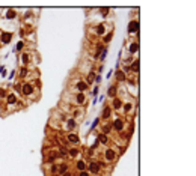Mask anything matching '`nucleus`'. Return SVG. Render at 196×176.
I'll return each instance as SVG.
<instances>
[{
    "label": "nucleus",
    "instance_id": "obj_1",
    "mask_svg": "<svg viewBox=\"0 0 196 176\" xmlns=\"http://www.w3.org/2000/svg\"><path fill=\"white\" fill-rule=\"evenodd\" d=\"M35 93V88H33V84H32V81H24L23 84H21V95H24V96H32Z\"/></svg>",
    "mask_w": 196,
    "mask_h": 176
},
{
    "label": "nucleus",
    "instance_id": "obj_2",
    "mask_svg": "<svg viewBox=\"0 0 196 176\" xmlns=\"http://www.w3.org/2000/svg\"><path fill=\"white\" fill-rule=\"evenodd\" d=\"M103 157H104L106 163H113L116 159V157H118V152L113 148H106V151L103 152Z\"/></svg>",
    "mask_w": 196,
    "mask_h": 176
},
{
    "label": "nucleus",
    "instance_id": "obj_3",
    "mask_svg": "<svg viewBox=\"0 0 196 176\" xmlns=\"http://www.w3.org/2000/svg\"><path fill=\"white\" fill-rule=\"evenodd\" d=\"M112 129L116 133H122L124 131V118H116L112 122Z\"/></svg>",
    "mask_w": 196,
    "mask_h": 176
},
{
    "label": "nucleus",
    "instance_id": "obj_4",
    "mask_svg": "<svg viewBox=\"0 0 196 176\" xmlns=\"http://www.w3.org/2000/svg\"><path fill=\"white\" fill-rule=\"evenodd\" d=\"M86 172L88 173H94V175H98L101 172V169H100V166H98L97 161H90L89 164H86Z\"/></svg>",
    "mask_w": 196,
    "mask_h": 176
},
{
    "label": "nucleus",
    "instance_id": "obj_5",
    "mask_svg": "<svg viewBox=\"0 0 196 176\" xmlns=\"http://www.w3.org/2000/svg\"><path fill=\"white\" fill-rule=\"evenodd\" d=\"M5 99H6V104H8V107L17 106V104H18V95L15 93V92H9V93H8V96H6Z\"/></svg>",
    "mask_w": 196,
    "mask_h": 176
},
{
    "label": "nucleus",
    "instance_id": "obj_6",
    "mask_svg": "<svg viewBox=\"0 0 196 176\" xmlns=\"http://www.w3.org/2000/svg\"><path fill=\"white\" fill-rule=\"evenodd\" d=\"M139 27H140L139 20H131V21H130V24H128V33H130V35L137 33V32H139Z\"/></svg>",
    "mask_w": 196,
    "mask_h": 176
},
{
    "label": "nucleus",
    "instance_id": "obj_7",
    "mask_svg": "<svg viewBox=\"0 0 196 176\" xmlns=\"http://www.w3.org/2000/svg\"><path fill=\"white\" fill-rule=\"evenodd\" d=\"M106 23H98L95 27H94V32H95V35L98 36H104L106 35Z\"/></svg>",
    "mask_w": 196,
    "mask_h": 176
},
{
    "label": "nucleus",
    "instance_id": "obj_8",
    "mask_svg": "<svg viewBox=\"0 0 196 176\" xmlns=\"http://www.w3.org/2000/svg\"><path fill=\"white\" fill-rule=\"evenodd\" d=\"M11 41H12V33L11 32H2L0 33V42L3 45H8Z\"/></svg>",
    "mask_w": 196,
    "mask_h": 176
},
{
    "label": "nucleus",
    "instance_id": "obj_9",
    "mask_svg": "<svg viewBox=\"0 0 196 176\" xmlns=\"http://www.w3.org/2000/svg\"><path fill=\"white\" fill-rule=\"evenodd\" d=\"M110 116H112V107L106 104V106H104V108H103V111H101V118H100V119L107 121V119H110Z\"/></svg>",
    "mask_w": 196,
    "mask_h": 176
},
{
    "label": "nucleus",
    "instance_id": "obj_10",
    "mask_svg": "<svg viewBox=\"0 0 196 176\" xmlns=\"http://www.w3.org/2000/svg\"><path fill=\"white\" fill-rule=\"evenodd\" d=\"M67 141H70L72 144H79V143H80V137H79L75 133H68V134H67Z\"/></svg>",
    "mask_w": 196,
    "mask_h": 176
},
{
    "label": "nucleus",
    "instance_id": "obj_11",
    "mask_svg": "<svg viewBox=\"0 0 196 176\" xmlns=\"http://www.w3.org/2000/svg\"><path fill=\"white\" fill-rule=\"evenodd\" d=\"M127 51L130 54H133V53H137L139 51V44L134 41V42H130L128 45H127Z\"/></svg>",
    "mask_w": 196,
    "mask_h": 176
},
{
    "label": "nucleus",
    "instance_id": "obj_12",
    "mask_svg": "<svg viewBox=\"0 0 196 176\" xmlns=\"http://www.w3.org/2000/svg\"><path fill=\"white\" fill-rule=\"evenodd\" d=\"M122 104H124V103H122L121 98H112V108H115L116 111L122 108Z\"/></svg>",
    "mask_w": 196,
    "mask_h": 176
},
{
    "label": "nucleus",
    "instance_id": "obj_13",
    "mask_svg": "<svg viewBox=\"0 0 196 176\" xmlns=\"http://www.w3.org/2000/svg\"><path fill=\"white\" fill-rule=\"evenodd\" d=\"M88 88H89V86H88V84H86V81H83V80H79V81L75 83V89L79 90V93H83Z\"/></svg>",
    "mask_w": 196,
    "mask_h": 176
},
{
    "label": "nucleus",
    "instance_id": "obj_14",
    "mask_svg": "<svg viewBox=\"0 0 196 176\" xmlns=\"http://www.w3.org/2000/svg\"><path fill=\"white\" fill-rule=\"evenodd\" d=\"M97 140H98V143H100V144L107 146V144H109V141H110V139H109V136L103 134V133H100V134H98V137H97Z\"/></svg>",
    "mask_w": 196,
    "mask_h": 176
},
{
    "label": "nucleus",
    "instance_id": "obj_15",
    "mask_svg": "<svg viewBox=\"0 0 196 176\" xmlns=\"http://www.w3.org/2000/svg\"><path fill=\"white\" fill-rule=\"evenodd\" d=\"M86 103V95L85 93H77L75 95V106H83Z\"/></svg>",
    "mask_w": 196,
    "mask_h": 176
},
{
    "label": "nucleus",
    "instance_id": "obj_16",
    "mask_svg": "<svg viewBox=\"0 0 196 176\" xmlns=\"http://www.w3.org/2000/svg\"><path fill=\"white\" fill-rule=\"evenodd\" d=\"M68 164H65V163H62V164H57V175L59 176H62V175H65L67 172H68Z\"/></svg>",
    "mask_w": 196,
    "mask_h": 176
},
{
    "label": "nucleus",
    "instance_id": "obj_17",
    "mask_svg": "<svg viewBox=\"0 0 196 176\" xmlns=\"http://www.w3.org/2000/svg\"><path fill=\"white\" fill-rule=\"evenodd\" d=\"M107 95L110 98H116V95H118V84H113V86H110L107 89Z\"/></svg>",
    "mask_w": 196,
    "mask_h": 176
},
{
    "label": "nucleus",
    "instance_id": "obj_18",
    "mask_svg": "<svg viewBox=\"0 0 196 176\" xmlns=\"http://www.w3.org/2000/svg\"><path fill=\"white\" fill-rule=\"evenodd\" d=\"M115 77H116V80H118L119 83H125V81H127V75H125L121 69H118L115 72Z\"/></svg>",
    "mask_w": 196,
    "mask_h": 176
},
{
    "label": "nucleus",
    "instance_id": "obj_19",
    "mask_svg": "<svg viewBox=\"0 0 196 176\" xmlns=\"http://www.w3.org/2000/svg\"><path fill=\"white\" fill-rule=\"evenodd\" d=\"M130 71H131V72H134V74H137V72H139V59H134V60L130 63Z\"/></svg>",
    "mask_w": 196,
    "mask_h": 176
},
{
    "label": "nucleus",
    "instance_id": "obj_20",
    "mask_svg": "<svg viewBox=\"0 0 196 176\" xmlns=\"http://www.w3.org/2000/svg\"><path fill=\"white\" fill-rule=\"evenodd\" d=\"M95 77H97V74L94 72V69L89 71V74H88V77H86V84L89 86V84H94V80H95Z\"/></svg>",
    "mask_w": 196,
    "mask_h": 176
},
{
    "label": "nucleus",
    "instance_id": "obj_21",
    "mask_svg": "<svg viewBox=\"0 0 196 176\" xmlns=\"http://www.w3.org/2000/svg\"><path fill=\"white\" fill-rule=\"evenodd\" d=\"M75 169H77L79 172H85V170H86V163H85L83 159H79V161L75 163Z\"/></svg>",
    "mask_w": 196,
    "mask_h": 176
},
{
    "label": "nucleus",
    "instance_id": "obj_22",
    "mask_svg": "<svg viewBox=\"0 0 196 176\" xmlns=\"http://www.w3.org/2000/svg\"><path fill=\"white\" fill-rule=\"evenodd\" d=\"M79 154H80V149L79 148H70L68 149V157H71V158H75Z\"/></svg>",
    "mask_w": 196,
    "mask_h": 176
},
{
    "label": "nucleus",
    "instance_id": "obj_23",
    "mask_svg": "<svg viewBox=\"0 0 196 176\" xmlns=\"http://www.w3.org/2000/svg\"><path fill=\"white\" fill-rule=\"evenodd\" d=\"M75 126H77V123H75V119H72V118H70V119H67V128H68L70 131H72V129H75Z\"/></svg>",
    "mask_w": 196,
    "mask_h": 176
},
{
    "label": "nucleus",
    "instance_id": "obj_24",
    "mask_svg": "<svg viewBox=\"0 0 196 176\" xmlns=\"http://www.w3.org/2000/svg\"><path fill=\"white\" fill-rule=\"evenodd\" d=\"M45 161H47V163H54V161H57V152H50V154L45 157Z\"/></svg>",
    "mask_w": 196,
    "mask_h": 176
},
{
    "label": "nucleus",
    "instance_id": "obj_25",
    "mask_svg": "<svg viewBox=\"0 0 196 176\" xmlns=\"http://www.w3.org/2000/svg\"><path fill=\"white\" fill-rule=\"evenodd\" d=\"M18 75H20L21 78H26V77L29 75V69H27V66H21V68L18 69Z\"/></svg>",
    "mask_w": 196,
    "mask_h": 176
},
{
    "label": "nucleus",
    "instance_id": "obj_26",
    "mask_svg": "<svg viewBox=\"0 0 196 176\" xmlns=\"http://www.w3.org/2000/svg\"><path fill=\"white\" fill-rule=\"evenodd\" d=\"M133 107H134V104H133V103H125V104H122V110H124L125 114H128V113L133 110Z\"/></svg>",
    "mask_w": 196,
    "mask_h": 176
},
{
    "label": "nucleus",
    "instance_id": "obj_27",
    "mask_svg": "<svg viewBox=\"0 0 196 176\" xmlns=\"http://www.w3.org/2000/svg\"><path fill=\"white\" fill-rule=\"evenodd\" d=\"M97 48H95V54H94V59H98L100 57V54H101V51L104 50V45L103 44H98V45H95Z\"/></svg>",
    "mask_w": 196,
    "mask_h": 176
},
{
    "label": "nucleus",
    "instance_id": "obj_28",
    "mask_svg": "<svg viewBox=\"0 0 196 176\" xmlns=\"http://www.w3.org/2000/svg\"><path fill=\"white\" fill-rule=\"evenodd\" d=\"M29 62H30V54H29V53H23V54H21V63H23V66H26Z\"/></svg>",
    "mask_w": 196,
    "mask_h": 176
},
{
    "label": "nucleus",
    "instance_id": "obj_29",
    "mask_svg": "<svg viewBox=\"0 0 196 176\" xmlns=\"http://www.w3.org/2000/svg\"><path fill=\"white\" fill-rule=\"evenodd\" d=\"M101 133H103V134H106V136H107V134H110V133H112V122L106 123V125L101 128Z\"/></svg>",
    "mask_w": 196,
    "mask_h": 176
},
{
    "label": "nucleus",
    "instance_id": "obj_30",
    "mask_svg": "<svg viewBox=\"0 0 196 176\" xmlns=\"http://www.w3.org/2000/svg\"><path fill=\"white\" fill-rule=\"evenodd\" d=\"M112 38H113V30H110V32H106V35L103 36V42H104V44L110 42V41H112Z\"/></svg>",
    "mask_w": 196,
    "mask_h": 176
},
{
    "label": "nucleus",
    "instance_id": "obj_31",
    "mask_svg": "<svg viewBox=\"0 0 196 176\" xmlns=\"http://www.w3.org/2000/svg\"><path fill=\"white\" fill-rule=\"evenodd\" d=\"M6 18H8V20H14V18H17V12H15L14 9H8Z\"/></svg>",
    "mask_w": 196,
    "mask_h": 176
},
{
    "label": "nucleus",
    "instance_id": "obj_32",
    "mask_svg": "<svg viewBox=\"0 0 196 176\" xmlns=\"http://www.w3.org/2000/svg\"><path fill=\"white\" fill-rule=\"evenodd\" d=\"M24 47H26V42L21 39V41L17 44V47H15V51H18V53H20V51H23V50H24Z\"/></svg>",
    "mask_w": 196,
    "mask_h": 176
},
{
    "label": "nucleus",
    "instance_id": "obj_33",
    "mask_svg": "<svg viewBox=\"0 0 196 176\" xmlns=\"http://www.w3.org/2000/svg\"><path fill=\"white\" fill-rule=\"evenodd\" d=\"M8 93H9V90L6 88H0V99H5L8 96Z\"/></svg>",
    "mask_w": 196,
    "mask_h": 176
},
{
    "label": "nucleus",
    "instance_id": "obj_34",
    "mask_svg": "<svg viewBox=\"0 0 196 176\" xmlns=\"http://www.w3.org/2000/svg\"><path fill=\"white\" fill-rule=\"evenodd\" d=\"M107 54H109V48H107V47H104V50H103V51H101V54H100V60H101V62H104V60H106Z\"/></svg>",
    "mask_w": 196,
    "mask_h": 176
},
{
    "label": "nucleus",
    "instance_id": "obj_35",
    "mask_svg": "<svg viewBox=\"0 0 196 176\" xmlns=\"http://www.w3.org/2000/svg\"><path fill=\"white\" fill-rule=\"evenodd\" d=\"M57 149H59V152H60V155H62V157H68V149H65V148H63V146H60V144L57 146Z\"/></svg>",
    "mask_w": 196,
    "mask_h": 176
},
{
    "label": "nucleus",
    "instance_id": "obj_36",
    "mask_svg": "<svg viewBox=\"0 0 196 176\" xmlns=\"http://www.w3.org/2000/svg\"><path fill=\"white\" fill-rule=\"evenodd\" d=\"M14 89H15L17 95H21V84H20V83H15V84H14Z\"/></svg>",
    "mask_w": 196,
    "mask_h": 176
},
{
    "label": "nucleus",
    "instance_id": "obj_37",
    "mask_svg": "<svg viewBox=\"0 0 196 176\" xmlns=\"http://www.w3.org/2000/svg\"><path fill=\"white\" fill-rule=\"evenodd\" d=\"M0 75H2L3 78L8 75V71H6V68H5V66H0Z\"/></svg>",
    "mask_w": 196,
    "mask_h": 176
},
{
    "label": "nucleus",
    "instance_id": "obj_38",
    "mask_svg": "<svg viewBox=\"0 0 196 176\" xmlns=\"http://www.w3.org/2000/svg\"><path fill=\"white\" fill-rule=\"evenodd\" d=\"M100 121H101V119H100V118H98V119H95V121H94V123H92V125H90V131H94V129H95V128H97V125H98V123H100Z\"/></svg>",
    "mask_w": 196,
    "mask_h": 176
},
{
    "label": "nucleus",
    "instance_id": "obj_39",
    "mask_svg": "<svg viewBox=\"0 0 196 176\" xmlns=\"http://www.w3.org/2000/svg\"><path fill=\"white\" fill-rule=\"evenodd\" d=\"M100 11H101V14H103L104 17H106V15H109V12H110V9H109V8H101Z\"/></svg>",
    "mask_w": 196,
    "mask_h": 176
},
{
    "label": "nucleus",
    "instance_id": "obj_40",
    "mask_svg": "<svg viewBox=\"0 0 196 176\" xmlns=\"http://www.w3.org/2000/svg\"><path fill=\"white\" fill-rule=\"evenodd\" d=\"M97 95H98V86H95L92 90V96H97Z\"/></svg>",
    "mask_w": 196,
    "mask_h": 176
},
{
    "label": "nucleus",
    "instance_id": "obj_41",
    "mask_svg": "<svg viewBox=\"0 0 196 176\" xmlns=\"http://www.w3.org/2000/svg\"><path fill=\"white\" fill-rule=\"evenodd\" d=\"M94 152H95V151H94L92 148H89V149H88V157H94Z\"/></svg>",
    "mask_w": 196,
    "mask_h": 176
},
{
    "label": "nucleus",
    "instance_id": "obj_42",
    "mask_svg": "<svg viewBox=\"0 0 196 176\" xmlns=\"http://www.w3.org/2000/svg\"><path fill=\"white\" fill-rule=\"evenodd\" d=\"M18 33H20L21 38H24V36H26V30H24V29H20V32H18Z\"/></svg>",
    "mask_w": 196,
    "mask_h": 176
},
{
    "label": "nucleus",
    "instance_id": "obj_43",
    "mask_svg": "<svg viewBox=\"0 0 196 176\" xmlns=\"http://www.w3.org/2000/svg\"><path fill=\"white\" fill-rule=\"evenodd\" d=\"M79 176H90V173H88V172L85 170V172H79Z\"/></svg>",
    "mask_w": 196,
    "mask_h": 176
},
{
    "label": "nucleus",
    "instance_id": "obj_44",
    "mask_svg": "<svg viewBox=\"0 0 196 176\" xmlns=\"http://www.w3.org/2000/svg\"><path fill=\"white\" fill-rule=\"evenodd\" d=\"M14 75H15V71H12V72L9 74V80H12V78H14Z\"/></svg>",
    "mask_w": 196,
    "mask_h": 176
},
{
    "label": "nucleus",
    "instance_id": "obj_45",
    "mask_svg": "<svg viewBox=\"0 0 196 176\" xmlns=\"http://www.w3.org/2000/svg\"><path fill=\"white\" fill-rule=\"evenodd\" d=\"M62 176H74V175H72L71 172H67V173H65V175H62Z\"/></svg>",
    "mask_w": 196,
    "mask_h": 176
},
{
    "label": "nucleus",
    "instance_id": "obj_46",
    "mask_svg": "<svg viewBox=\"0 0 196 176\" xmlns=\"http://www.w3.org/2000/svg\"><path fill=\"white\" fill-rule=\"evenodd\" d=\"M52 176H59V175H57V173H56V175H52Z\"/></svg>",
    "mask_w": 196,
    "mask_h": 176
}]
</instances>
